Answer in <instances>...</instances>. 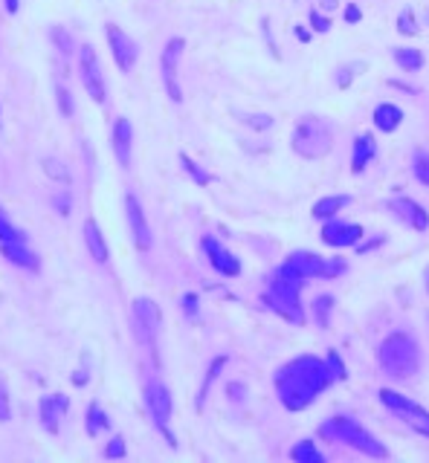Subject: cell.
<instances>
[{
  "label": "cell",
  "mask_w": 429,
  "mask_h": 463,
  "mask_svg": "<svg viewBox=\"0 0 429 463\" xmlns=\"http://www.w3.org/2000/svg\"><path fill=\"white\" fill-rule=\"evenodd\" d=\"M412 171H415V177H418L421 185H429V151L418 148L412 153Z\"/></svg>",
  "instance_id": "cell-30"
},
{
  "label": "cell",
  "mask_w": 429,
  "mask_h": 463,
  "mask_svg": "<svg viewBox=\"0 0 429 463\" xmlns=\"http://www.w3.org/2000/svg\"><path fill=\"white\" fill-rule=\"evenodd\" d=\"M360 67H362V64H348V67H343V70H340V76H336V87L345 90V87L351 84V78L357 76L354 70H360Z\"/></svg>",
  "instance_id": "cell-37"
},
{
  "label": "cell",
  "mask_w": 429,
  "mask_h": 463,
  "mask_svg": "<svg viewBox=\"0 0 429 463\" xmlns=\"http://www.w3.org/2000/svg\"><path fill=\"white\" fill-rule=\"evenodd\" d=\"M180 163H183V168H186V174L200 185V189H206V185L212 182V174L209 171H203L192 157H189V153H180Z\"/></svg>",
  "instance_id": "cell-29"
},
{
  "label": "cell",
  "mask_w": 429,
  "mask_h": 463,
  "mask_svg": "<svg viewBox=\"0 0 429 463\" xmlns=\"http://www.w3.org/2000/svg\"><path fill=\"white\" fill-rule=\"evenodd\" d=\"M108 44H110V52H113V61H116V67L122 73H131L134 64H137V44L122 33V29L116 23H108Z\"/></svg>",
  "instance_id": "cell-11"
},
{
  "label": "cell",
  "mask_w": 429,
  "mask_h": 463,
  "mask_svg": "<svg viewBox=\"0 0 429 463\" xmlns=\"http://www.w3.org/2000/svg\"><path fill=\"white\" fill-rule=\"evenodd\" d=\"M285 264L293 266L302 278H325V272H328V258H322V255H316V252H308V250L290 252Z\"/></svg>",
  "instance_id": "cell-16"
},
{
  "label": "cell",
  "mask_w": 429,
  "mask_h": 463,
  "mask_svg": "<svg viewBox=\"0 0 429 463\" xmlns=\"http://www.w3.org/2000/svg\"><path fill=\"white\" fill-rule=\"evenodd\" d=\"M52 41L61 47V52H73V41H70V35H67V29L55 26V29H52Z\"/></svg>",
  "instance_id": "cell-35"
},
{
  "label": "cell",
  "mask_w": 429,
  "mask_h": 463,
  "mask_svg": "<svg viewBox=\"0 0 429 463\" xmlns=\"http://www.w3.org/2000/svg\"><path fill=\"white\" fill-rule=\"evenodd\" d=\"M319 9H322L325 15H331V12L336 9V0H322V4H319Z\"/></svg>",
  "instance_id": "cell-47"
},
{
  "label": "cell",
  "mask_w": 429,
  "mask_h": 463,
  "mask_svg": "<svg viewBox=\"0 0 429 463\" xmlns=\"http://www.w3.org/2000/svg\"><path fill=\"white\" fill-rule=\"evenodd\" d=\"M227 394H229L232 403H241V399L247 397V385H241V382H229V385H227Z\"/></svg>",
  "instance_id": "cell-43"
},
{
  "label": "cell",
  "mask_w": 429,
  "mask_h": 463,
  "mask_svg": "<svg viewBox=\"0 0 429 463\" xmlns=\"http://www.w3.org/2000/svg\"><path fill=\"white\" fill-rule=\"evenodd\" d=\"M9 417H12L9 394H6V388H0V423H9Z\"/></svg>",
  "instance_id": "cell-42"
},
{
  "label": "cell",
  "mask_w": 429,
  "mask_h": 463,
  "mask_svg": "<svg viewBox=\"0 0 429 463\" xmlns=\"http://www.w3.org/2000/svg\"><path fill=\"white\" fill-rule=\"evenodd\" d=\"M58 411H67V399L64 397H41V420H44V426H47V431H58Z\"/></svg>",
  "instance_id": "cell-22"
},
{
  "label": "cell",
  "mask_w": 429,
  "mask_h": 463,
  "mask_svg": "<svg viewBox=\"0 0 429 463\" xmlns=\"http://www.w3.org/2000/svg\"><path fill=\"white\" fill-rule=\"evenodd\" d=\"M44 171H47L50 180H55V182H61V185H70V171H67V165L61 163V160L47 157V160H44Z\"/></svg>",
  "instance_id": "cell-31"
},
{
  "label": "cell",
  "mask_w": 429,
  "mask_h": 463,
  "mask_svg": "<svg viewBox=\"0 0 429 463\" xmlns=\"http://www.w3.org/2000/svg\"><path fill=\"white\" fill-rule=\"evenodd\" d=\"M4 252H6L9 261L18 264V266H26V269H35V266H38L35 255L26 250V243H4Z\"/></svg>",
  "instance_id": "cell-26"
},
{
  "label": "cell",
  "mask_w": 429,
  "mask_h": 463,
  "mask_svg": "<svg viewBox=\"0 0 429 463\" xmlns=\"http://www.w3.org/2000/svg\"><path fill=\"white\" fill-rule=\"evenodd\" d=\"M55 209H58L61 214H64V218L70 214V194H67V192H61V194L55 197Z\"/></svg>",
  "instance_id": "cell-44"
},
{
  "label": "cell",
  "mask_w": 429,
  "mask_h": 463,
  "mask_svg": "<svg viewBox=\"0 0 429 463\" xmlns=\"http://www.w3.org/2000/svg\"><path fill=\"white\" fill-rule=\"evenodd\" d=\"M125 218H128V229H131L134 246L139 252H148L151 250V229H148L145 211H142L137 194H125Z\"/></svg>",
  "instance_id": "cell-13"
},
{
  "label": "cell",
  "mask_w": 429,
  "mask_h": 463,
  "mask_svg": "<svg viewBox=\"0 0 429 463\" xmlns=\"http://www.w3.org/2000/svg\"><path fill=\"white\" fill-rule=\"evenodd\" d=\"M325 362H328V368H331V374H333L336 382H345V380H348V368H345L343 356L336 353V351H331V353L325 356Z\"/></svg>",
  "instance_id": "cell-33"
},
{
  "label": "cell",
  "mask_w": 429,
  "mask_h": 463,
  "mask_svg": "<svg viewBox=\"0 0 429 463\" xmlns=\"http://www.w3.org/2000/svg\"><path fill=\"white\" fill-rule=\"evenodd\" d=\"M333 307H336V298L322 293L314 298V307H311V313H314V322L319 330H328L331 327V313H333Z\"/></svg>",
  "instance_id": "cell-24"
},
{
  "label": "cell",
  "mask_w": 429,
  "mask_h": 463,
  "mask_svg": "<svg viewBox=\"0 0 429 463\" xmlns=\"http://www.w3.org/2000/svg\"><path fill=\"white\" fill-rule=\"evenodd\" d=\"M244 122H247V125H253V128H258V131L273 128V116H264V113H253V116H247Z\"/></svg>",
  "instance_id": "cell-39"
},
{
  "label": "cell",
  "mask_w": 429,
  "mask_h": 463,
  "mask_svg": "<svg viewBox=\"0 0 429 463\" xmlns=\"http://www.w3.org/2000/svg\"><path fill=\"white\" fill-rule=\"evenodd\" d=\"M73 382H76V385H87V370H76V374H73Z\"/></svg>",
  "instance_id": "cell-48"
},
{
  "label": "cell",
  "mask_w": 429,
  "mask_h": 463,
  "mask_svg": "<svg viewBox=\"0 0 429 463\" xmlns=\"http://www.w3.org/2000/svg\"><path fill=\"white\" fill-rule=\"evenodd\" d=\"M125 455V438H113L110 443H108V449H105V457H122Z\"/></svg>",
  "instance_id": "cell-40"
},
{
  "label": "cell",
  "mask_w": 429,
  "mask_h": 463,
  "mask_svg": "<svg viewBox=\"0 0 429 463\" xmlns=\"http://www.w3.org/2000/svg\"><path fill=\"white\" fill-rule=\"evenodd\" d=\"M362 238H365L362 226H360V223L343 221L340 214H336V218H331V221H325V226H322V243L333 246V250H348V246L362 243Z\"/></svg>",
  "instance_id": "cell-9"
},
{
  "label": "cell",
  "mask_w": 429,
  "mask_h": 463,
  "mask_svg": "<svg viewBox=\"0 0 429 463\" xmlns=\"http://www.w3.org/2000/svg\"><path fill=\"white\" fill-rule=\"evenodd\" d=\"M290 148L302 160H322L333 148V128L322 116H302L293 128Z\"/></svg>",
  "instance_id": "cell-4"
},
{
  "label": "cell",
  "mask_w": 429,
  "mask_h": 463,
  "mask_svg": "<svg viewBox=\"0 0 429 463\" xmlns=\"http://www.w3.org/2000/svg\"><path fill=\"white\" fill-rule=\"evenodd\" d=\"M421 345L415 342V336L406 330H394L389 333L383 342L377 345V365L386 377L397 380V382H406L415 380L418 370H421Z\"/></svg>",
  "instance_id": "cell-2"
},
{
  "label": "cell",
  "mask_w": 429,
  "mask_h": 463,
  "mask_svg": "<svg viewBox=\"0 0 429 463\" xmlns=\"http://www.w3.org/2000/svg\"><path fill=\"white\" fill-rule=\"evenodd\" d=\"M131 139H134V128L125 116H119L113 122V153L122 168H131Z\"/></svg>",
  "instance_id": "cell-17"
},
{
  "label": "cell",
  "mask_w": 429,
  "mask_h": 463,
  "mask_svg": "<svg viewBox=\"0 0 429 463\" xmlns=\"http://www.w3.org/2000/svg\"><path fill=\"white\" fill-rule=\"evenodd\" d=\"M308 278H302L293 266L282 264L279 269L273 272L270 284H267V293H264V304L270 307L273 313H279L285 322L302 327L304 322V310H302V287Z\"/></svg>",
  "instance_id": "cell-3"
},
{
  "label": "cell",
  "mask_w": 429,
  "mask_h": 463,
  "mask_svg": "<svg viewBox=\"0 0 429 463\" xmlns=\"http://www.w3.org/2000/svg\"><path fill=\"white\" fill-rule=\"evenodd\" d=\"M198 304H200L198 295L195 293H186V295H183V313H186L189 319H195L198 316Z\"/></svg>",
  "instance_id": "cell-41"
},
{
  "label": "cell",
  "mask_w": 429,
  "mask_h": 463,
  "mask_svg": "<svg viewBox=\"0 0 429 463\" xmlns=\"http://www.w3.org/2000/svg\"><path fill=\"white\" fill-rule=\"evenodd\" d=\"M79 73H81V87L87 90V96L93 99L96 105H105V99H108L105 73L99 67L96 49L90 47V44H81V49H79Z\"/></svg>",
  "instance_id": "cell-7"
},
{
  "label": "cell",
  "mask_w": 429,
  "mask_h": 463,
  "mask_svg": "<svg viewBox=\"0 0 429 463\" xmlns=\"http://www.w3.org/2000/svg\"><path fill=\"white\" fill-rule=\"evenodd\" d=\"M345 272V261H328V272H325V278H336V275H343Z\"/></svg>",
  "instance_id": "cell-45"
},
{
  "label": "cell",
  "mask_w": 429,
  "mask_h": 463,
  "mask_svg": "<svg viewBox=\"0 0 429 463\" xmlns=\"http://www.w3.org/2000/svg\"><path fill=\"white\" fill-rule=\"evenodd\" d=\"M397 33L401 35H418L421 29H418V23H415V12L406 6V9H401V15H397Z\"/></svg>",
  "instance_id": "cell-32"
},
{
  "label": "cell",
  "mask_w": 429,
  "mask_h": 463,
  "mask_svg": "<svg viewBox=\"0 0 429 463\" xmlns=\"http://www.w3.org/2000/svg\"><path fill=\"white\" fill-rule=\"evenodd\" d=\"M404 110L397 107V105H391V102H383V105H377L374 107V113H372V122H374V128L377 131H383V134H394L397 128L404 125Z\"/></svg>",
  "instance_id": "cell-19"
},
{
  "label": "cell",
  "mask_w": 429,
  "mask_h": 463,
  "mask_svg": "<svg viewBox=\"0 0 429 463\" xmlns=\"http://www.w3.org/2000/svg\"><path fill=\"white\" fill-rule=\"evenodd\" d=\"M426 287H429V269H426Z\"/></svg>",
  "instance_id": "cell-50"
},
{
  "label": "cell",
  "mask_w": 429,
  "mask_h": 463,
  "mask_svg": "<svg viewBox=\"0 0 429 463\" xmlns=\"http://www.w3.org/2000/svg\"><path fill=\"white\" fill-rule=\"evenodd\" d=\"M0 240H4V243H26V238L4 218V211H0Z\"/></svg>",
  "instance_id": "cell-34"
},
{
  "label": "cell",
  "mask_w": 429,
  "mask_h": 463,
  "mask_svg": "<svg viewBox=\"0 0 429 463\" xmlns=\"http://www.w3.org/2000/svg\"><path fill=\"white\" fill-rule=\"evenodd\" d=\"M145 403H148V411L154 417V423L163 428H168V420H171V394L166 388V382L160 380H151L145 385Z\"/></svg>",
  "instance_id": "cell-12"
},
{
  "label": "cell",
  "mask_w": 429,
  "mask_h": 463,
  "mask_svg": "<svg viewBox=\"0 0 429 463\" xmlns=\"http://www.w3.org/2000/svg\"><path fill=\"white\" fill-rule=\"evenodd\" d=\"M55 96H58V107H61V113H64L67 119L73 116V102H70V93L64 90V87H58L55 90Z\"/></svg>",
  "instance_id": "cell-38"
},
{
  "label": "cell",
  "mask_w": 429,
  "mask_h": 463,
  "mask_svg": "<svg viewBox=\"0 0 429 463\" xmlns=\"http://www.w3.org/2000/svg\"><path fill=\"white\" fill-rule=\"evenodd\" d=\"M319 431L325 438L340 440V443H345V446H351V449H357L362 455H369V457H389V449L372 435V431L362 428L357 420H351L345 414H336V417L325 420Z\"/></svg>",
  "instance_id": "cell-5"
},
{
  "label": "cell",
  "mask_w": 429,
  "mask_h": 463,
  "mask_svg": "<svg viewBox=\"0 0 429 463\" xmlns=\"http://www.w3.org/2000/svg\"><path fill=\"white\" fill-rule=\"evenodd\" d=\"M389 211H394V218L404 221L415 232H426L429 229V211L418 200H412V197H404V194L391 197L389 200Z\"/></svg>",
  "instance_id": "cell-10"
},
{
  "label": "cell",
  "mask_w": 429,
  "mask_h": 463,
  "mask_svg": "<svg viewBox=\"0 0 429 463\" xmlns=\"http://www.w3.org/2000/svg\"><path fill=\"white\" fill-rule=\"evenodd\" d=\"M394 64L401 67L404 73H418L423 67V52L415 47H394Z\"/></svg>",
  "instance_id": "cell-23"
},
{
  "label": "cell",
  "mask_w": 429,
  "mask_h": 463,
  "mask_svg": "<svg viewBox=\"0 0 429 463\" xmlns=\"http://www.w3.org/2000/svg\"><path fill=\"white\" fill-rule=\"evenodd\" d=\"M351 203V197L348 194H331V197H322V200H316L314 203V209H311V214L316 221H331V218H336L345 206Z\"/></svg>",
  "instance_id": "cell-21"
},
{
  "label": "cell",
  "mask_w": 429,
  "mask_h": 463,
  "mask_svg": "<svg viewBox=\"0 0 429 463\" xmlns=\"http://www.w3.org/2000/svg\"><path fill=\"white\" fill-rule=\"evenodd\" d=\"M6 12H12V15L18 12V0H6Z\"/></svg>",
  "instance_id": "cell-49"
},
{
  "label": "cell",
  "mask_w": 429,
  "mask_h": 463,
  "mask_svg": "<svg viewBox=\"0 0 429 463\" xmlns=\"http://www.w3.org/2000/svg\"><path fill=\"white\" fill-rule=\"evenodd\" d=\"M227 359L229 356H214L212 362H209V370H206V377H203V385H200V391H198V411L206 406V397H209V388L214 385V380H218V374L224 370V365H227Z\"/></svg>",
  "instance_id": "cell-25"
},
{
  "label": "cell",
  "mask_w": 429,
  "mask_h": 463,
  "mask_svg": "<svg viewBox=\"0 0 429 463\" xmlns=\"http://www.w3.org/2000/svg\"><path fill=\"white\" fill-rule=\"evenodd\" d=\"M102 428H108V414L99 409V403H90V409H87V435L96 438Z\"/></svg>",
  "instance_id": "cell-28"
},
{
  "label": "cell",
  "mask_w": 429,
  "mask_h": 463,
  "mask_svg": "<svg viewBox=\"0 0 429 463\" xmlns=\"http://www.w3.org/2000/svg\"><path fill=\"white\" fill-rule=\"evenodd\" d=\"M163 327V313H160V307L151 301V298H137L134 301V333L139 342L151 345L157 339Z\"/></svg>",
  "instance_id": "cell-8"
},
{
  "label": "cell",
  "mask_w": 429,
  "mask_h": 463,
  "mask_svg": "<svg viewBox=\"0 0 429 463\" xmlns=\"http://www.w3.org/2000/svg\"><path fill=\"white\" fill-rule=\"evenodd\" d=\"M84 243H87V250H90V258H93L96 264H108V243H105V235L99 232L96 221H87L84 223Z\"/></svg>",
  "instance_id": "cell-20"
},
{
  "label": "cell",
  "mask_w": 429,
  "mask_h": 463,
  "mask_svg": "<svg viewBox=\"0 0 429 463\" xmlns=\"http://www.w3.org/2000/svg\"><path fill=\"white\" fill-rule=\"evenodd\" d=\"M333 382V374L325 359L314 353H302L275 370V394L287 411H304L314 406L319 394H325Z\"/></svg>",
  "instance_id": "cell-1"
},
{
  "label": "cell",
  "mask_w": 429,
  "mask_h": 463,
  "mask_svg": "<svg viewBox=\"0 0 429 463\" xmlns=\"http://www.w3.org/2000/svg\"><path fill=\"white\" fill-rule=\"evenodd\" d=\"M377 157V142L372 134H357L354 136V145H351V171L354 174H362L369 168V163Z\"/></svg>",
  "instance_id": "cell-18"
},
{
  "label": "cell",
  "mask_w": 429,
  "mask_h": 463,
  "mask_svg": "<svg viewBox=\"0 0 429 463\" xmlns=\"http://www.w3.org/2000/svg\"><path fill=\"white\" fill-rule=\"evenodd\" d=\"M380 403L386 406V409H391L394 414H401L418 435H423V438H429V411L423 409V406H418L415 399H409V397H404V394H397V391H391V388H380Z\"/></svg>",
  "instance_id": "cell-6"
},
{
  "label": "cell",
  "mask_w": 429,
  "mask_h": 463,
  "mask_svg": "<svg viewBox=\"0 0 429 463\" xmlns=\"http://www.w3.org/2000/svg\"><path fill=\"white\" fill-rule=\"evenodd\" d=\"M290 460H296V463H322L325 460V455L316 449V443L314 440H302V443H296L293 449H290Z\"/></svg>",
  "instance_id": "cell-27"
},
{
  "label": "cell",
  "mask_w": 429,
  "mask_h": 463,
  "mask_svg": "<svg viewBox=\"0 0 429 463\" xmlns=\"http://www.w3.org/2000/svg\"><path fill=\"white\" fill-rule=\"evenodd\" d=\"M311 26L316 29V33H328V29H331V18L322 15L319 9H311Z\"/></svg>",
  "instance_id": "cell-36"
},
{
  "label": "cell",
  "mask_w": 429,
  "mask_h": 463,
  "mask_svg": "<svg viewBox=\"0 0 429 463\" xmlns=\"http://www.w3.org/2000/svg\"><path fill=\"white\" fill-rule=\"evenodd\" d=\"M180 52H183V38H171L163 49V58H160V67H163V81H166V90L174 102L183 99L180 93V84H177V61H180Z\"/></svg>",
  "instance_id": "cell-15"
},
{
  "label": "cell",
  "mask_w": 429,
  "mask_h": 463,
  "mask_svg": "<svg viewBox=\"0 0 429 463\" xmlns=\"http://www.w3.org/2000/svg\"><path fill=\"white\" fill-rule=\"evenodd\" d=\"M200 246H203V252L209 255V264L218 269L224 278H235V275H241V261L227 250V246L218 240V238H203L200 240Z\"/></svg>",
  "instance_id": "cell-14"
},
{
  "label": "cell",
  "mask_w": 429,
  "mask_h": 463,
  "mask_svg": "<svg viewBox=\"0 0 429 463\" xmlns=\"http://www.w3.org/2000/svg\"><path fill=\"white\" fill-rule=\"evenodd\" d=\"M360 18H362L360 6H357V4H348V6H345V23H357Z\"/></svg>",
  "instance_id": "cell-46"
}]
</instances>
